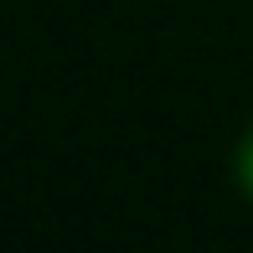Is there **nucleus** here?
<instances>
[{"label": "nucleus", "instance_id": "1", "mask_svg": "<svg viewBox=\"0 0 253 253\" xmlns=\"http://www.w3.org/2000/svg\"><path fill=\"white\" fill-rule=\"evenodd\" d=\"M238 186H243V197L253 202V129H248V140L238 145Z\"/></svg>", "mask_w": 253, "mask_h": 253}]
</instances>
